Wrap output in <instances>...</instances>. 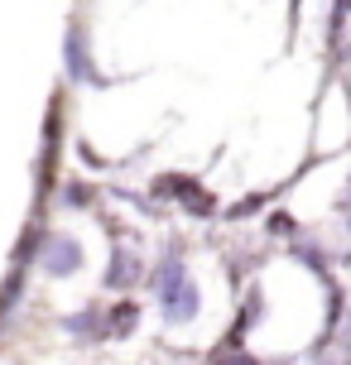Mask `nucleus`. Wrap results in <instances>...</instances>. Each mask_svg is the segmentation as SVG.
<instances>
[{
	"mask_svg": "<svg viewBox=\"0 0 351 365\" xmlns=\"http://www.w3.org/2000/svg\"><path fill=\"white\" fill-rule=\"evenodd\" d=\"M145 284H149L154 303H159V317H164L168 327H188V322L203 312V293H198V284H193V274H188L178 245H168L164 255L149 264Z\"/></svg>",
	"mask_w": 351,
	"mask_h": 365,
	"instance_id": "obj_1",
	"label": "nucleus"
},
{
	"mask_svg": "<svg viewBox=\"0 0 351 365\" xmlns=\"http://www.w3.org/2000/svg\"><path fill=\"white\" fill-rule=\"evenodd\" d=\"M63 73H68V82H77V87H106V73L96 68L92 34H87L82 19H73L68 34H63Z\"/></svg>",
	"mask_w": 351,
	"mask_h": 365,
	"instance_id": "obj_2",
	"label": "nucleus"
},
{
	"mask_svg": "<svg viewBox=\"0 0 351 365\" xmlns=\"http://www.w3.org/2000/svg\"><path fill=\"white\" fill-rule=\"evenodd\" d=\"M34 264L39 274H49V279H73L77 269H82V245H77V236H68V231H39V250H34Z\"/></svg>",
	"mask_w": 351,
	"mask_h": 365,
	"instance_id": "obj_3",
	"label": "nucleus"
},
{
	"mask_svg": "<svg viewBox=\"0 0 351 365\" xmlns=\"http://www.w3.org/2000/svg\"><path fill=\"white\" fill-rule=\"evenodd\" d=\"M154 192H159V197H173L183 212H193V217H212V212H217V197H212L198 178H183V173L154 178Z\"/></svg>",
	"mask_w": 351,
	"mask_h": 365,
	"instance_id": "obj_4",
	"label": "nucleus"
},
{
	"mask_svg": "<svg viewBox=\"0 0 351 365\" xmlns=\"http://www.w3.org/2000/svg\"><path fill=\"white\" fill-rule=\"evenodd\" d=\"M149 279V264H145V255L135 250V245H116L111 250V264H106V274H101V284L111 293H130L135 284H145Z\"/></svg>",
	"mask_w": 351,
	"mask_h": 365,
	"instance_id": "obj_5",
	"label": "nucleus"
},
{
	"mask_svg": "<svg viewBox=\"0 0 351 365\" xmlns=\"http://www.w3.org/2000/svg\"><path fill=\"white\" fill-rule=\"evenodd\" d=\"M58 327L68 331L73 341H82V346H96V341H111V331H106V303H87V308L68 312Z\"/></svg>",
	"mask_w": 351,
	"mask_h": 365,
	"instance_id": "obj_6",
	"label": "nucleus"
},
{
	"mask_svg": "<svg viewBox=\"0 0 351 365\" xmlns=\"http://www.w3.org/2000/svg\"><path fill=\"white\" fill-rule=\"evenodd\" d=\"M289 255L298 259V264H303V269H313L317 279H322V284H327V279H332V264H327V250H322V240L317 236H303V231H298L294 240H289Z\"/></svg>",
	"mask_w": 351,
	"mask_h": 365,
	"instance_id": "obj_7",
	"label": "nucleus"
},
{
	"mask_svg": "<svg viewBox=\"0 0 351 365\" xmlns=\"http://www.w3.org/2000/svg\"><path fill=\"white\" fill-rule=\"evenodd\" d=\"M135 327H140V303L135 298H116L106 308V331L116 341H126V336H135Z\"/></svg>",
	"mask_w": 351,
	"mask_h": 365,
	"instance_id": "obj_8",
	"label": "nucleus"
},
{
	"mask_svg": "<svg viewBox=\"0 0 351 365\" xmlns=\"http://www.w3.org/2000/svg\"><path fill=\"white\" fill-rule=\"evenodd\" d=\"M19 293H24V269L15 264V269H10V279L0 284V322H5V317L19 308Z\"/></svg>",
	"mask_w": 351,
	"mask_h": 365,
	"instance_id": "obj_9",
	"label": "nucleus"
},
{
	"mask_svg": "<svg viewBox=\"0 0 351 365\" xmlns=\"http://www.w3.org/2000/svg\"><path fill=\"white\" fill-rule=\"evenodd\" d=\"M63 202H68V207H82V212H87V207H96V187H92L87 178H73L68 187H63Z\"/></svg>",
	"mask_w": 351,
	"mask_h": 365,
	"instance_id": "obj_10",
	"label": "nucleus"
},
{
	"mask_svg": "<svg viewBox=\"0 0 351 365\" xmlns=\"http://www.w3.org/2000/svg\"><path fill=\"white\" fill-rule=\"evenodd\" d=\"M212 365H265V361L250 356L245 346H217V351H212Z\"/></svg>",
	"mask_w": 351,
	"mask_h": 365,
	"instance_id": "obj_11",
	"label": "nucleus"
},
{
	"mask_svg": "<svg viewBox=\"0 0 351 365\" xmlns=\"http://www.w3.org/2000/svg\"><path fill=\"white\" fill-rule=\"evenodd\" d=\"M265 231H270V236L294 240V236H298V221L289 217V212H265Z\"/></svg>",
	"mask_w": 351,
	"mask_h": 365,
	"instance_id": "obj_12",
	"label": "nucleus"
},
{
	"mask_svg": "<svg viewBox=\"0 0 351 365\" xmlns=\"http://www.w3.org/2000/svg\"><path fill=\"white\" fill-rule=\"evenodd\" d=\"M347 207H351V182L342 187V192H337V212H347Z\"/></svg>",
	"mask_w": 351,
	"mask_h": 365,
	"instance_id": "obj_13",
	"label": "nucleus"
},
{
	"mask_svg": "<svg viewBox=\"0 0 351 365\" xmlns=\"http://www.w3.org/2000/svg\"><path fill=\"white\" fill-rule=\"evenodd\" d=\"M342 231H347V240H351V207L342 212Z\"/></svg>",
	"mask_w": 351,
	"mask_h": 365,
	"instance_id": "obj_14",
	"label": "nucleus"
},
{
	"mask_svg": "<svg viewBox=\"0 0 351 365\" xmlns=\"http://www.w3.org/2000/svg\"><path fill=\"white\" fill-rule=\"evenodd\" d=\"M337 10H351V0H337Z\"/></svg>",
	"mask_w": 351,
	"mask_h": 365,
	"instance_id": "obj_15",
	"label": "nucleus"
}]
</instances>
